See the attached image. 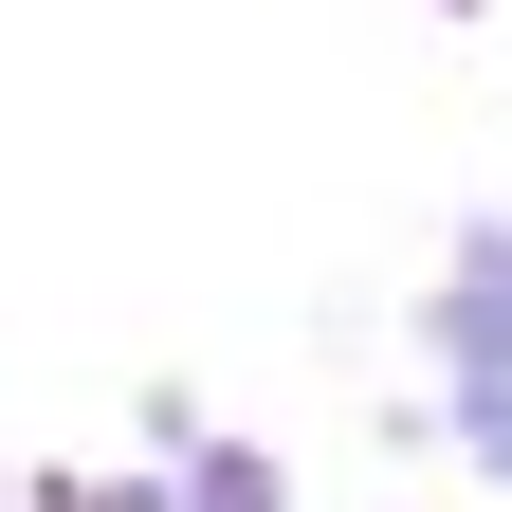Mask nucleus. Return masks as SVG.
I'll list each match as a JSON object with an SVG mask.
<instances>
[{
	"mask_svg": "<svg viewBox=\"0 0 512 512\" xmlns=\"http://www.w3.org/2000/svg\"><path fill=\"white\" fill-rule=\"evenodd\" d=\"M439 366L458 384H512V220L458 238V293H439Z\"/></svg>",
	"mask_w": 512,
	"mask_h": 512,
	"instance_id": "1",
	"label": "nucleus"
},
{
	"mask_svg": "<svg viewBox=\"0 0 512 512\" xmlns=\"http://www.w3.org/2000/svg\"><path fill=\"white\" fill-rule=\"evenodd\" d=\"M202 512H275V476H256V458H202Z\"/></svg>",
	"mask_w": 512,
	"mask_h": 512,
	"instance_id": "2",
	"label": "nucleus"
}]
</instances>
